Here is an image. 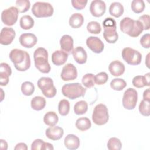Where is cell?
I'll return each mask as SVG.
<instances>
[{"label": "cell", "instance_id": "cell-1", "mask_svg": "<svg viewBox=\"0 0 150 150\" xmlns=\"http://www.w3.org/2000/svg\"><path fill=\"white\" fill-rule=\"evenodd\" d=\"M9 57L17 70L25 71L29 69L30 58L29 54L26 51L13 49L10 52Z\"/></svg>", "mask_w": 150, "mask_h": 150}, {"label": "cell", "instance_id": "cell-2", "mask_svg": "<svg viewBox=\"0 0 150 150\" xmlns=\"http://www.w3.org/2000/svg\"><path fill=\"white\" fill-rule=\"evenodd\" d=\"M121 31L131 37H138L144 30L143 26L138 20H134L129 17H125L120 22Z\"/></svg>", "mask_w": 150, "mask_h": 150}, {"label": "cell", "instance_id": "cell-3", "mask_svg": "<svg viewBox=\"0 0 150 150\" xmlns=\"http://www.w3.org/2000/svg\"><path fill=\"white\" fill-rule=\"evenodd\" d=\"M34 63L36 68L41 73H48L50 71L51 67L48 62V52L44 47L36 49L33 53Z\"/></svg>", "mask_w": 150, "mask_h": 150}, {"label": "cell", "instance_id": "cell-4", "mask_svg": "<svg viewBox=\"0 0 150 150\" xmlns=\"http://www.w3.org/2000/svg\"><path fill=\"white\" fill-rule=\"evenodd\" d=\"M86 92V89L79 83L66 84L62 87L63 95L71 100L84 96Z\"/></svg>", "mask_w": 150, "mask_h": 150}, {"label": "cell", "instance_id": "cell-5", "mask_svg": "<svg viewBox=\"0 0 150 150\" xmlns=\"http://www.w3.org/2000/svg\"><path fill=\"white\" fill-rule=\"evenodd\" d=\"M32 12L36 18H47L53 15L54 9L50 3L36 2L32 6Z\"/></svg>", "mask_w": 150, "mask_h": 150}, {"label": "cell", "instance_id": "cell-6", "mask_svg": "<svg viewBox=\"0 0 150 150\" xmlns=\"http://www.w3.org/2000/svg\"><path fill=\"white\" fill-rule=\"evenodd\" d=\"M109 120L108 111L107 106L103 104H97L94 108L92 120L97 125L105 124Z\"/></svg>", "mask_w": 150, "mask_h": 150}, {"label": "cell", "instance_id": "cell-7", "mask_svg": "<svg viewBox=\"0 0 150 150\" xmlns=\"http://www.w3.org/2000/svg\"><path fill=\"white\" fill-rule=\"evenodd\" d=\"M37 85L46 97L50 98L56 96L57 90L53 84V81L50 77H40L37 82Z\"/></svg>", "mask_w": 150, "mask_h": 150}, {"label": "cell", "instance_id": "cell-8", "mask_svg": "<svg viewBox=\"0 0 150 150\" xmlns=\"http://www.w3.org/2000/svg\"><path fill=\"white\" fill-rule=\"evenodd\" d=\"M124 60L130 65H138L142 60L141 53L132 48L127 47L122 49L121 52Z\"/></svg>", "mask_w": 150, "mask_h": 150}, {"label": "cell", "instance_id": "cell-9", "mask_svg": "<svg viewBox=\"0 0 150 150\" xmlns=\"http://www.w3.org/2000/svg\"><path fill=\"white\" fill-rule=\"evenodd\" d=\"M138 101V93L132 88L127 89L122 97V105L127 110H133L136 107Z\"/></svg>", "mask_w": 150, "mask_h": 150}, {"label": "cell", "instance_id": "cell-10", "mask_svg": "<svg viewBox=\"0 0 150 150\" xmlns=\"http://www.w3.org/2000/svg\"><path fill=\"white\" fill-rule=\"evenodd\" d=\"M19 11L15 6H11L4 9L1 13L2 22L7 26H13L16 22Z\"/></svg>", "mask_w": 150, "mask_h": 150}, {"label": "cell", "instance_id": "cell-11", "mask_svg": "<svg viewBox=\"0 0 150 150\" xmlns=\"http://www.w3.org/2000/svg\"><path fill=\"white\" fill-rule=\"evenodd\" d=\"M60 77L63 81L75 80L77 77V70L76 66L71 63L66 64L62 68Z\"/></svg>", "mask_w": 150, "mask_h": 150}, {"label": "cell", "instance_id": "cell-12", "mask_svg": "<svg viewBox=\"0 0 150 150\" xmlns=\"http://www.w3.org/2000/svg\"><path fill=\"white\" fill-rule=\"evenodd\" d=\"M105 3L101 0H94L90 5V12L91 14L96 18L102 16L105 12Z\"/></svg>", "mask_w": 150, "mask_h": 150}, {"label": "cell", "instance_id": "cell-13", "mask_svg": "<svg viewBox=\"0 0 150 150\" xmlns=\"http://www.w3.org/2000/svg\"><path fill=\"white\" fill-rule=\"evenodd\" d=\"M87 47L95 53H101L104 48V45L101 40L96 36H90L86 39Z\"/></svg>", "mask_w": 150, "mask_h": 150}, {"label": "cell", "instance_id": "cell-14", "mask_svg": "<svg viewBox=\"0 0 150 150\" xmlns=\"http://www.w3.org/2000/svg\"><path fill=\"white\" fill-rule=\"evenodd\" d=\"M16 33L12 28L4 27L0 33V43L2 45H9L13 40Z\"/></svg>", "mask_w": 150, "mask_h": 150}, {"label": "cell", "instance_id": "cell-15", "mask_svg": "<svg viewBox=\"0 0 150 150\" xmlns=\"http://www.w3.org/2000/svg\"><path fill=\"white\" fill-rule=\"evenodd\" d=\"M20 44L26 48H31L33 47L38 42V38L36 35L32 33H25L19 36Z\"/></svg>", "mask_w": 150, "mask_h": 150}, {"label": "cell", "instance_id": "cell-16", "mask_svg": "<svg viewBox=\"0 0 150 150\" xmlns=\"http://www.w3.org/2000/svg\"><path fill=\"white\" fill-rule=\"evenodd\" d=\"M12 74V69L9 65L6 63L0 64V84L6 86L9 83V77Z\"/></svg>", "mask_w": 150, "mask_h": 150}, {"label": "cell", "instance_id": "cell-17", "mask_svg": "<svg viewBox=\"0 0 150 150\" xmlns=\"http://www.w3.org/2000/svg\"><path fill=\"white\" fill-rule=\"evenodd\" d=\"M64 134L63 129L59 126H52L46 129L45 134L47 138L53 141L61 139Z\"/></svg>", "mask_w": 150, "mask_h": 150}, {"label": "cell", "instance_id": "cell-18", "mask_svg": "<svg viewBox=\"0 0 150 150\" xmlns=\"http://www.w3.org/2000/svg\"><path fill=\"white\" fill-rule=\"evenodd\" d=\"M103 33L104 39L108 43H115L118 39V34L117 32V26L103 28Z\"/></svg>", "mask_w": 150, "mask_h": 150}, {"label": "cell", "instance_id": "cell-19", "mask_svg": "<svg viewBox=\"0 0 150 150\" xmlns=\"http://www.w3.org/2000/svg\"><path fill=\"white\" fill-rule=\"evenodd\" d=\"M71 53L74 59L77 63L83 64L87 62V54L83 47L77 46L75 47L72 50Z\"/></svg>", "mask_w": 150, "mask_h": 150}, {"label": "cell", "instance_id": "cell-20", "mask_svg": "<svg viewBox=\"0 0 150 150\" xmlns=\"http://www.w3.org/2000/svg\"><path fill=\"white\" fill-rule=\"evenodd\" d=\"M108 70L112 76L115 77L120 76L125 71V66L119 60H114L110 63Z\"/></svg>", "mask_w": 150, "mask_h": 150}, {"label": "cell", "instance_id": "cell-21", "mask_svg": "<svg viewBox=\"0 0 150 150\" xmlns=\"http://www.w3.org/2000/svg\"><path fill=\"white\" fill-rule=\"evenodd\" d=\"M60 45L62 50L70 53L73 50V39L69 35H64L60 39Z\"/></svg>", "mask_w": 150, "mask_h": 150}, {"label": "cell", "instance_id": "cell-22", "mask_svg": "<svg viewBox=\"0 0 150 150\" xmlns=\"http://www.w3.org/2000/svg\"><path fill=\"white\" fill-rule=\"evenodd\" d=\"M64 144L67 149L70 150H75L80 146V139L74 134H68L64 138Z\"/></svg>", "mask_w": 150, "mask_h": 150}, {"label": "cell", "instance_id": "cell-23", "mask_svg": "<svg viewBox=\"0 0 150 150\" xmlns=\"http://www.w3.org/2000/svg\"><path fill=\"white\" fill-rule=\"evenodd\" d=\"M67 58L68 53L61 50H56L52 54V62L56 66L64 64L67 61Z\"/></svg>", "mask_w": 150, "mask_h": 150}, {"label": "cell", "instance_id": "cell-24", "mask_svg": "<svg viewBox=\"0 0 150 150\" xmlns=\"http://www.w3.org/2000/svg\"><path fill=\"white\" fill-rule=\"evenodd\" d=\"M149 73L145 74L144 76H136L132 81V85L138 88H142L145 86H149Z\"/></svg>", "mask_w": 150, "mask_h": 150}, {"label": "cell", "instance_id": "cell-25", "mask_svg": "<svg viewBox=\"0 0 150 150\" xmlns=\"http://www.w3.org/2000/svg\"><path fill=\"white\" fill-rule=\"evenodd\" d=\"M84 23V17L79 13H75L72 14L70 17L69 23V25L74 29H77L81 27Z\"/></svg>", "mask_w": 150, "mask_h": 150}, {"label": "cell", "instance_id": "cell-26", "mask_svg": "<svg viewBox=\"0 0 150 150\" xmlns=\"http://www.w3.org/2000/svg\"><path fill=\"white\" fill-rule=\"evenodd\" d=\"M124 6L118 2H114L111 4L109 8L110 14L115 18L120 17L124 13Z\"/></svg>", "mask_w": 150, "mask_h": 150}, {"label": "cell", "instance_id": "cell-27", "mask_svg": "<svg viewBox=\"0 0 150 150\" xmlns=\"http://www.w3.org/2000/svg\"><path fill=\"white\" fill-rule=\"evenodd\" d=\"M46 100L42 96H35L30 101V105L33 110L35 111H40L46 106Z\"/></svg>", "mask_w": 150, "mask_h": 150}, {"label": "cell", "instance_id": "cell-28", "mask_svg": "<svg viewBox=\"0 0 150 150\" xmlns=\"http://www.w3.org/2000/svg\"><path fill=\"white\" fill-rule=\"evenodd\" d=\"M58 121L59 117L57 114L54 111H49L46 112L43 117L44 123L49 127L56 125L58 122Z\"/></svg>", "mask_w": 150, "mask_h": 150}, {"label": "cell", "instance_id": "cell-29", "mask_svg": "<svg viewBox=\"0 0 150 150\" xmlns=\"http://www.w3.org/2000/svg\"><path fill=\"white\" fill-rule=\"evenodd\" d=\"M76 127L79 130L85 131L90 128L91 123L89 118L87 117H80L76 120Z\"/></svg>", "mask_w": 150, "mask_h": 150}, {"label": "cell", "instance_id": "cell-30", "mask_svg": "<svg viewBox=\"0 0 150 150\" xmlns=\"http://www.w3.org/2000/svg\"><path fill=\"white\" fill-rule=\"evenodd\" d=\"M35 21L33 19L28 15H25L22 16L19 21L20 26L22 29L28 30L33 28L34 26Z\"/></svg>", "mask_w": 150, "mask_h": 150}, {"label": "cell", "instance_id": "cell-31", "mask_svg": "<svg viewBox=\"0 0 150 150\" xmlns=\"http://www.w3.org/2000/svg\"><path fill=\"white\" fill-rule=\"evenodd\" d=\"M88 110V104L86 101L80 100L74 105V112L76 115L84 114Z\"/></svg>", "mask_w": 150, "mask_h": 150}, {"label": "cell", "instance_id": "cell-32", "mask_svg": "<svg viewBox=\"0 0 150 150\" xmlns=\"http://www.w3.org/2000/svg\"><path fill=\"white\" fill-rule=\"evenodd\" d=\"M127 86L125 81L121 78H115L110 83V87L114 90L121 91Z\"/></svg>", "mask_w": 150, "mask_h": 150}, {"label": "cell", "instance_id": "cell-33", "mask_svg": "<svg viewBox=\"0 0 150 150\" xmlns=\"http://www.w3.org/2000/svg\"><path fill=\"white\" fill-rule=\"evenodd\" d=\"M58 111L61 115H67L70 111L69 101L66 99H63L60 100L58 104Z\"/></svg>", "mask_w": 150, "mask_h": 150}, {"label": "cell", "instance_id": "cell-34", "mask_svg": "<svg viewBox=\"0 0 150 150\" xmlns=\"http://www.w3.org/2000/svg\"><path fill=\"white\" fill-rule=\"evenodd\" d=\"M131 8L134 13H140L144 11L145 5L142 0H133L131 2Z\"/></svg>", "mask_w": 150, "mask_h": 150}, {"label": "cell", "instance_id": "cell-35", "mask_svg": "<svg viewBox=\"0 0 150 150\" xmlns=\"http://www.w3.org/2000/svg\"><path fill=\"white\" fill-rule=\"evenodd\" d=\"M21 91L23 95L30 96L35 91V86L30 81H25L21 85Z\"/></svg>", "mask_w": 150, "mask_h": 150}, {"label": "cell", "instance_id": "cell-36", "mask_svg": "<svg viewBox=\"0 0 150 150\" xmlns=\"http://www.w3.org/2000/svg\"><path fill=\"white\" fill-rule=\"evenodd\" d=\"M121 147V141L116 137L110 138L107 142V148L109 150H120Z\"/></svg>", "mask_w": 150, "mask_h": 150}, {"label": "cell", "instance_id": "cell-37", "mask_svg": "<svg viewBox=\"0 0 150 150\" xmlns=\"http://www.w3.org/2000/svg\"><path fill=\"white\" fill-rule=\"evenodd\" d=\"M16 8L19 13H25L27 12L30 7V3L28 0H18L16 1Z\"/></svg>", "mask_w": 150, "mask_h": 150}, {"label": "cell", "instance_id": "cell-38", "mask_svg": "<svg viewBox=\"0 0 150 150\" xmlns=\"http://www.w3.org/2000/svg\"><path fill=\"white\" fill-rule=\"evenodd\" d=\"M83 84L86 88H91L95 85L94 76L92 73H87L83 76L81 80Z\"/></svg>", "mask_w": 150, "mask_h": 150}, {"label": "cell", "instance_id": "cell-39", "mask_svg": "<svg viewBox=\"0 0 150 150\" xmlns=\"http://www.w3.org/2000/svg\"><path fill=\"white\" fill-rule=\"evenodd\" d=\"M149 101L148 100H142L138 107V110L141 114L144 116L148 117L150 115V111H149Z\"/></svg>", "mask_w": 150, "mask_h": 150}, {"label": "cell", "instance_id": "cell-40", "mask_svg": "<svg viewBox=\"0 0 150 150\" xmlns=\"http://www.w3.org/2000/svg\"><path fill=\"white\" fill-rule=\"evenodd\" d=\"M87 31L92 34H99L101 31V27L100 23L96 21H91L87 25Z\"/></svg>", "mask_w": 150, "mask_h": 150}, {"label": "cell", "instance_id": "cell-41", "mask_svg": "<svg viewBox=\"0 0 150 150\" xmlns=\"http://www.w3.org/2000/svg\"><path fill=\"white\" fill-rule=\"evenodd\" d=\"M108 79V76L107 73L102 71L97 73L94 76L95 83L97 85L104 84Z\"/></svg>", "mask_w": 150, "mask_h": 150}, {"label": "cell", "instance_id": "cell-42", "mask_svg": "<svg viewBox=\"0 0 150 150\" xmlns=\"http://www.w3.org/2000/svg\"><path fill=\"white\" fill-rule=\"evenodd\" d=\"M149 19L150 16L149 15H143L139 17L138 21L142 24L144 30H149Z\"/></svg>", "mask_w": 150, "mask_h": 150}, {"label": "cell", "instance_id": "cell-43", "mask_svg": "<svg viewBox=\"0 0 150 150\" xmlns=\"http://www.w3.org/2000/svg\"><path fill=\"white\" fill-rule=\"evenodd\" d=\"M71 2L74 8L77 10H81L86 7L88 1L87 0H72Z\"/></svg>", "mask_w": 150, "mask_h": 150}, {"label": "cell", "instance_id": "cell-44", "mask_svg": "<svg viewBox=\"0 0 150 150\" xmlns=\"http://www.w3.org/2000/svg\"><path fill=\"white\" fill-rule=\"evenodd\" d=\"M141 45L145 49H149L150 47V35L149 33L144 34L140 39Z\"/></svg>", "mask_w": 150, "mask_h": 150}, {"label": "cell", "instance_id": "cell-45", "mask_svg": "<svg viewBox=\"0 0 150 150\" xmlns=\"http://www.w3.org/2000/svg\"><path fill=\"white\" fill-rule=\"evenodd\" d=\"M45 141L41 139H36L33 141L31 145L32 150H42L43 144Z\"/></svg>", "mask_w": 150, "mask_h": 150}, {"label": "cell", "instance_id": "cell-46", "mask_svg": "<svg viewBox=\"0 0 150 150\" xmlns=\"http://www.w3.org/2000/svg\"><path fill=\"white\" fill-rule=\"evenodd\" d=\"M15 150H27L28 146L25 143L23 142H20L16 145V146L14 148Z\"/></svg>", "mask_w": 150, "mask_h": 150}, {"label": "cell", "instance_id": "cell-47", "mask_svg": "<svg viewBox=\"0 0 150 150\" xmlns=\"http://www.w3.org/2000/svg\"><path fill=\"white\" fill-rule=\"evenodd\" d=\"M51 149L52 150L54 149V147L53 145L49 142H44L42 148V150H51Z\"/></svg>", "mask_w": 150, "mask_h": 150}, {"label": "cell", "instance_id": "cell-48", "mask_svg": "<svg viewBox=\"0 0 150 150\" xmlns=\"http://www.w3.org/2000/svg\"><path fill=\"white\" fill-rule=\"evenodd\" d=\"M143 100L150 101L149 88H147L144 91V93H143Z\"/></svg>", "mask_w": 150, "mask_h": 150}, {"label": "cell", "instance_id": "cell-49", "mask_svg": "<svg viewBox=\"0 0 150 150\" xmlns=\"http://www.w3.org/2000/svg\"><path fill=\"white\" fill-rule=\"evenodd\" d=\"M1 149L3 150H6L8 149V143L5 140L1 139Z\"/></svg>", "mask_w": 150, "mask_h": 150}, {"label": "cell", "instance_id": "cell-50", "mask_svg": "<svg viewBox=\"0 0 150 150\" xmlns=\"http://www.w3.org/2000/svg\"><path fill=\"white\" fill-rule=\"evenodd\" d=\"M149 53H148V55H147V57H146V66H147L148 68L149 67V65L148 64V62H149Z\"/></svg>", "mask_w": 150, "mask_h": 150}]
</instances>
